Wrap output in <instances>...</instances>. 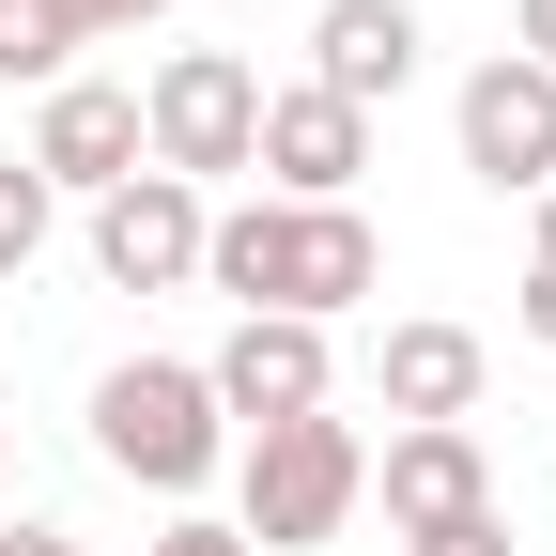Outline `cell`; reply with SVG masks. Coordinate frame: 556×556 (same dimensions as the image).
Segmentation results:
<instances>
[{
    "label": "cell",
    "instance_id": "obj_1",
    "mask_svg": "<svg viewBox=\"0 0 556 556\" xmlns=\"http://www.w3.org/2000/svg\"><path fill=\"white\" fill-rule=\"evenodd\" d=\"M201 278H217L232 309H278V325H340L387 294V232L356 201H232L217 232H201Z\"/></svg>",
    "mask_w": 556,
    "mask_h": 556
},
{
    "label": "cell",
    "instance_id": "obj_2",
    "mask_svg": "<svg viewBox=\"0 0 556 556\" xmlns=\"http://www.w3.org/2000/svg\"><path fill=\"white\" fill-rule=\"evenodd\" d=\"M356 510H371V433L356 417H278V433H248V464H232V541L248 556H325Z\"/></svg>",
    "mask_w": 556,
    "mask_h": 556
},
{
    "label": "cell",
    "instance_id": "obj_3",
    "mask_svg": "<svg viewBox=\"0 0 556 556\" xmlns=\"http://www.w3.org/2000/svg\"><path fill=\"white\" fill-rule=\"evenodd\" d=\"M93 448H109V479H139V495H201V479L232 464V417H217V387H201V356H124V371H93Z\"/></svg>",
    "mask_w": 556,
    "mask_h": 556
},
{
    "label": "cell",
    "instance_id": "obj_4",
    "mask_svg": "<svg viewBox=\"0 0 556 556\" xmlns=\"http://www.w3.org/2000/svg\"><path fill=\"white\" fill-rule=\"evenodd\" d=\"M263 139V62L232 47H170L155 78H139V155H155L170 186H232Z\"/></svg>",
    "mask_w": 556,
    "mask_h": 556
},
{
    "label": "cell",
    "instance_id": "obj_5",
    "mask_svg": "<svg viewBox=\"0 0 556 556\" xmlns=\"http://www.w3.org/2000/svg\"><path fill=\"white\" fill-rule=\"evenodd\" d=\"M201 387H217V417H248V433H278V417H325V402H340V356H325V325L232 309V340L201 356Z\"/></svg>",
    "mask_w": 556,
    "mask_h": 556
},
{
    "label": "cell",
    "instance_id": "obj_6",
    "mask_svg": "<svg viewBox=\"0 0 556 556\" xmlns=\"http://www.w3.org/2000/svg\"><path fill=\"white\" fill-rule=\"evenodd\" d=\"M201 232H217V201L170 186V170H124L93 201V278L109 294H170V278H201Z\"/></svg>",
    "mask_w": 556,
    "mask_h": 556
},
{
    "label": "cell",
    "instance_id": "obj_7",
    "mask_svg": "<svg viewBox=\"0 0 556 556\" xmlns=\"http://www.w3.org/2000/svg\"><path fill=\"white\" fill-rule=\"evenodd\" d=\"M448 124H464V170L495 186V201H541V186H556V78H541V62H510V47H495V62L464 78V109H448Z\"/></svg>",
    "mask_w": 556,
    "mask_h": 556
},
{
    "label": "cell",
    "instance_id": "obj_8",
    "mask_svg": "<svg viewBox=\"0 0 556 556\" xmlns=\"http://www.w3.org/2000/svg\"><path fill=\"white\" fill-rule=\"evenodd\" d=\"M124 170H155L139 155V78H62L31 109V186L47 201H109Z\"/></svg>",
    "mask_w": 556,
    "mask_h": 556
},
{
    "label": "cell",
    "instance_id": "obj_9",
    "mask_svg": "<svg viewBox=\"0 0 556 556\" xmlns=\"http://www.w3.org/2000/svg\"><path fill=\"white\" fill-rule=\"evenodd\" d=\"M248 170H263V201H356V170H371V109H340V93H263V139H248Z\"/></svg>",
    "mask_w": 556,
    "mask_h": 556
},
{
    "label": "cell",
    "instance_id": "obj_10",
    "mask_svg": "<svg viewBox=\"0 0 556 556\" xmlns=\"http://www.w3.org/2000/svg\"><path fill=\"white\" fill-rule=\"evenodd\" d=\"M402 78H417V0H325V16H309V93L387 109Z\"/></svg>",
    "mask_w": 556,
    "mask_h": 556
},
{
    "label": "cell",
    "instance_id": "obj_11",
    "mask_svg": "<svg viewBox=\"0 0 556 556\" xmlns=\"http://www.w3.org/2000/svg\"><path fill=\"white\" fill-rule=\"evenodd\" d=\"M479 325H387V356H371V387H387V417L402 433H464L479 417Z\"/></svg>",
    "mask_w": 556,
    "mask_h": 556
},
{
    "label": "cell",
    "instance_id": "obj_12",
    "mask_svg": "<svg viewBox=\"0 0 556 556\" xmlns=\"http://www.w3.org/2000/svg\"><path fill=\"white\" fill-rule=\"evenodd\" d=\"M371 495H387L402 541H433V526H464V510H495V464H479V433H387V448H371Z\"/></svg>",
    "mask_w": 556,
    "mask_h": 556
},
{
    "label": "cell",
    "instance_id": "obj_13",
    "mask_svg": "<svg viewBox=\"0 0 556 556\" xmlns=\"http://www.w3.org/2000/svg\"><path fill=\"white\" fill-rule=\"evenodd\" d=\"M78 16H62V0H0V78H31V93H62V78H78Z\"/></svg>",
    "mask_w": 556,
    "mask_h": 556
},
{
    "label": "cell",
    "instance_id": "obj_14",
    "mask_svg": "<svg viewBox=\"0 0 556 556\" xmlns=\"http://www.w3.org/2000/svg\"><path fill=\"white\" fill-rule=\"evenodd\" d=\"M47 232H62V201L31 186V155H0V294H16V278L47 263Z\"/></svg>",
    "mask_w": 556,
    "mask_h": 556
},
{
    "label": "cell",
    "instance_id": "obj_15",
    "mask_svg": "<svg viewBox=\"0 0 556 556\" xmlns=\"http://www.w3.org/2000/svg\"><path fill=\"white\" fill-rule=\"evenodd\" d=\"M402 556H510V510H464V526H433V541H402Z\"/></svg>",
    "mask_w": 556,
    "mask_h": 556
},
{
    "label": "cell",
    "instance_id": "obj_16",
    "mask_svg": "<svg viewBox=\"0 0 556 556\" xmlns=\"http://www.w3.org/2000/svg\"><path fill=\"white\" fill-rule=\"evenodd\" d=\"M155 556H248V541H232L217 510H170V526H155Z\"/></svg>",
    "mask_w": 556,
    "mask_h": 556
},
{
    "label": "cell",
    "instance_id": "obj_17",
    "mask_svg": "<svg viewBox=\"0 0 556 556\" xmlns=\"http://www.w3.org/2000/svg\"><path fill=\"white\" fill-rule=\"evenodd\" d=\"M62 16H78V31L109 47V31H155V16H170V0H62Z\"/></svg>",
    "mask_w": 556,
    "mask_h": 556
},
{
    "label": "cell",
    "instance_id": "obj_18",
    "mask_svg": "<svg viewBox=\"0 0 556 556\" xmlns=\"http://www.w3.org/2000/svg\"><path fill=\"white\" fill-rule=\"evenodd\" d=\"M510 62H541V78H556V0H510Z\"/></svg>",
    "mask_w": 556,
    "mask_h": 556
},
{
    "label": "cell",
    "instance_id": "obj_19",
    "mask_svg": "<svg viewBox=\"0 0 556 556\" xmlns=\"http://www.w3.org/2000/svg\"><path fill=\"white\" fill-rule=\"evenodd\" d=\"M510 325H526V340H556V263H526V294H510Z\"/></svg>",
    "mask_w": 556,
    "mask_h": 556
},
{
    "label": "cell",
    "instance_id": "obj_20",
    "mask_svg": "<svg viewBox=\"0 0 556 556\" xmlns=\"http://www.w3.org/2000/svg\"><path fill=\"white\" fill-rule=\"evenodd\" d=\"M0 556H93V541H62V526H16V541H0Z\"/></svg>",
    "mask_w": 556,
    "mask_h": 556
},
{
    "label": "cell",
    "instance_id": "obj_21",
    "mask_svg": "<svg viewBox=\"0 0 556 556\" xmlns=\"http://www.w3.org/2000/svg\"><path fill=\"white\" fill-rule=\"evenodd\" d=\"M541 263H556V186H541Z\"/></svg>",
    "mask_w": 556,
    "mask_h": 556
},
{
    "label": "cell",
    "instance_id": "obj_22",
    "mask_svg": "<svg viewBox=\"0 0 556 556\" xmlns=\"http://www.w3.org/2000/svg\"><path fill=\"white\" fill-rule=\"evenodd\" d=\"M0 495H16V448H0Z\"/></svg>",
    "mask_w": 556,
    "mask_h": 556
}]
</instances>
